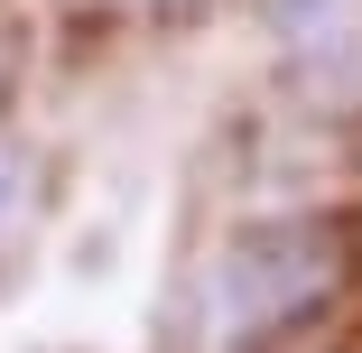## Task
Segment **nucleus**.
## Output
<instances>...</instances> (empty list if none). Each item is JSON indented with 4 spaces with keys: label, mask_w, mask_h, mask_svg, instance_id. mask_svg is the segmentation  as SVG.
Instances as JSON below:
<instances>
[{
    "label": "nucleus",
    "mask_w": 362,
    "mask_h": 353,
    "mask_svg": "<svg viewBox=\"0 0 362 353\" xmlns=\"http://www.w3.org/2000/svg\"><path fill=\"white\" fill-rule=\"evenodd\" d=\"M19 214H28V168L0 158V260H10V242H19Z\"/></svg>",
    "instance_id": "f03ea898"
},
{
    "label": "nucleus",
    "mask_w": 362,
    "mask_h": 353,
    "mask_svg": "<svg viewBox=\"0 0 362 353\" xmlns=\"http://www.w3.org/2000/svg\"><path fill=\"white\" fill-rule=\"evenodd\" d=\"M334 270H344L334 260V233H316V224H260V233L223 242L214 270H204V344L214 353L279 344L288 325H307L325 307Z\"/></svg>",
    "instance_id": "f257e3e1"
}]
</instances>
